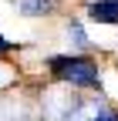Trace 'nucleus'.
I'll return each mask as SVG.
<instances>
[{
	"instance_id": "1",
	"label": "nucleus",
	"mask_w": 118,
	"mask_h": 121,
	"mask_svg": "<svg viewBox=\"0 0 118 121\" xmlns=\"http://www.w3.org/2000/svg\"><path fill=\"white\" fill-rule=\"evenodd\" d=\"M44 71L54 81L74 91H101V64L88 54H51L44 60Z\"/></svg>"
},
{
	"instance_id": "2",
	"label": "nucleus",
	"mask_w": 118,
	"mask_h": 121,
	"mask_svg": "<svg viewBox=\"0 0 118 121\" xmlns=\"http://www.w3.org/2000/svg\"><path fill=\"white\" fill-rule=\"evenodd\" d=\"M64 121H118V108L108 104L105 98H74V104L68 108Z\"/></svg>"
},
{
	"instance_id": "3",
	"label": "nucleus",
	"mask_w": 118,
	"mask_h": 121,
	"mask_svg": "<svg viewBox=\"0 0 118 121\" xmlns=\"http://www.w3.org/2000/svg\"><path fill=\"white\" fill-rule=\"evenodd\" d=\"M84 17L101 27H118V0H88Z\"/></svg>"
},
{
	"instance_id": "4",
	"label": "nucleus",
	"mask_w": 118,
	"mask_h": 121,
	"mask_svg": "<svg viewBox=\"0 0 118 121\" xmlns=\"http://www.w3.org/2000/svg\"><path fill=\"white\" fill-rule=\"evenodd\" d=\"M20 17H47L57 10V0H10Z\"/></svg>"
},
{
	"instance_id": "5",
	"label": "nucleus",
	"mask_w": 118,
	"mask_h": 121,
	"mask_svg": "<svg viewBox=\"0 0 118 121\" xmlns=\"http://www.w3.org/2000/svg\"><path fill=\"white\" fill-rule=\"evenodd\" d=\"M64 34L71 40V47H74V54H84L88 47H91V37H88V30H84L81 20H68L64 24Z\"/></svg>"
},
{
	"instance_id": "6",
	"label": "nucleus",
	"mask_w": 118,
	"mask_h": 121,
	"mask_svg": "<svg viewBox=\"0 0 118 121\" xmlns=\"http://www.w3.org/2000/svg\"><path fill=\"white\" fill-rule=\"evenodd\" d=\"M17 47H20V44H14V40H7V37H4V30H0V57H7V54H14Z\"/></svg>"
},
{
	"instance_id": "7",
	"label": "nucleus",
	"mask_w": 118,
	"mask_h": 121,
	"mask_svg": "<svg viewBox=\"0 0 118 121\" xmlns=\"http://www.w3.org/2000/svg\"><path fill=\"white\" fill-rule=\"evenodd\" d=\"M7 84V74H4V64H0V87Z\"/></svg>"
},
{
	"instance_id": "8",
	"label": "nucleus",
	"mask_w": 118,
	"mask_h": 121,
	"mask_svg": "<svg viewBox=\"0 0 118 121\" xmlns=\"http://www.w3.org/2000/svg\"><path fill=\"white\" fill-rule=\"evenodd\" d=\"M14 121H37V118H31V114H24V118H14Z\"/></svg>"
}]
</instances>
